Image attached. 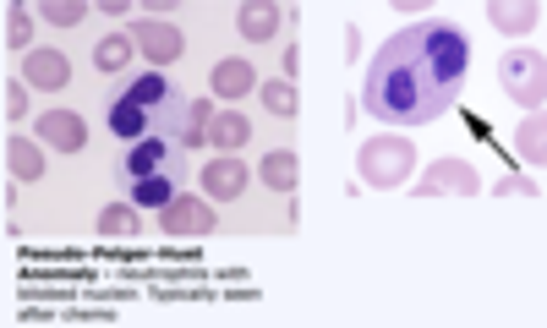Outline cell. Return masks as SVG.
<instances>
[{"label": "cell", "mask_w": 547, "mask_h": 328, "mask_svg": "<svg viewBox=\"0 0 547 328\" xmlns=\"http://www.w3.org/2000/svg\"><path fill=\"white\" fill-rule=\"evenodd\" d=\"M465 88V33L455 22H411L367 66V110L394 126H422L449 115Z\"/></svg>", "instance_id": "6da1fadb"}, {"label": "cell", "mask_w": 547, "mask_h": 328, "mask_svg": "<svg viewBox=\"0 0 547 328\" xmlns=\"http://www.w3.org/2000/svg\"><path fill=\"white\" fill-rule=\"evenodd\" d=\"M186 148L176 143V137H165V132H154V137H137V143H126L121 148V159H115V181L121 186H132V181H148V175H165V170H176Z\"/></svg>", "instance_id": "7a4b0ae2"}, {"label": "cell", "mask_w": 547, "mask_h": 328, "mask_svg": "<svg viewBox=\"0 0 547 328\" xmlns=\"http://www.w3.org/2000/svg\"><path fill=\"white\" fill-rule=\"evenodd\" d=\"M104 121H110V132L121 137V143H137V137H154L159 132V115L148 110V104H137L121 82L104 93Z\"/></svg>", "instance_id": "3957f363"}, {"label": "cell", "mask_w": 547, "mask_h": 328, "mask_svg": "<svg viewBox=\"0 0 547 328\" xmlns=\"http://www.w3.org/2000/svg\"><path fill=\"white\" fill-rule=\"evenodd\" d=\"M411 164H416V154H411V143H400V137H378V143L362 148V175L378 181V186H394Z\"/></svg>", "instance_id": "277c9868"}, {"label": "cell", "mask_w": 547, "mask_h": 328, "mask_svg": "<svg viewBox=\"0 0 547 328\" xmlns=\"http://www.w3.org/2000/svg\"><path fill=\"white\" fill-rule=\"evenodd\" d=\"M203 186L214 203H230V197H241V186H247V164L236 154H219L214 164H203Z\"/></svg>", "instance_id": "5b68a950"}, {"label": "cell", "mask_w": 547, "mask_h": 328, "mask_svg": "<svg viewBox=\"0 0 547 328\" xmlns=\"http://www.w3.org/2000/svg\"><path fill=\"white\" fill-rule=\"evenodd\" d=\"M504 72H509V93L515 99L542 104V55H509Z\"/></svg>", "instance_id": "8992f818"}, {"label": "cell", "mask_w": 547, "mask_h": 328, "mask_svg": "<svg viewBox=\"0 0 547 328\" xmlns=\"http://www.w3.org/2000/svg\"><path fill=\"white\" fill-rule=\"evenodd\" d=\"M22 77H28L33 88H66V82H72V66H66L61 50H33L28 66H22Z\"/></svg>", "instance_id": "52a82bcc"}, {"label": "cell", "mask_w": 547, "mask_h": 328, "mask_svg": "<svg viewBox=\"0 0 547 328\" xmlns=\"http://www.w3.org/2000/svg\"><path fill=\"white\" fill-rule=\"evenodd\" d=\"M126 192V203L132 208H170L176 203V175H148V181H132V186H121Z\"/></svg>", "instance_id": "ba28073f"}, {"label": "cell", "mask_w": 547, "mask_h": 328, "mask_svg": "<svg viewBox=\"0 0 547 328\" xmlns=\"http://www.w3.org/2000/svg\"><path fill=\"white\" fill-rule=\"evenodd\" d=\"M165 230L170 236H186V230H214V208H203V203H192V197H176V203L165 208Z\"/></svg>", "instance_id": "9c48e42d"}, {"label": "cell", "mask_w": 547, "mask_h": 328, "mask_svg": "<svg viewBox=\"0 0 547 328\" xmlns=\"http://www.w3.org/2000/svg\"><path fill=\"white\" fill-rule=\"evenodd\" d=\"M132 39L143 44L154 61H176V55H181V33L165 28V22H143V28H132Z\"/></svg>", "instance_id": "30bf717a"}, {"label": "cell", "mask_w": 547, "mask_h": 328, "mask_svg": "<svg viewBox=\"0 0 547 328\" xmlns=\"http://www.w3.org/2000/svg\"><path fill=\"white\" fill-rule=\"evenodd\" d=\"M39 137H44V143H55V148H83V121H77L72 110H50L39 121Z\"/></svg>", "instance_id": "8fae6325"}, {"label": "cell", "mask_w": 547, "mask_h": 328, "mask_svg": "<svg viewBox=\"0 0 547 328\" xmlns=\"http://www.w3.org/2000/svg\"><path fill=\"white\" fill-rule=\"evenodd\" d=\"M247 132H252V126H247V121H241V115H236V110H230V115H219V121H214V126H208V143H214V148H219V154H236V148H241V143H247Z\"/></svg>", "instance_id": "7c38bea8"}, {"label": "cell", "mask_w": 547, "mask_h": 328, "mask_svg": "<svg viewBox=\"0 0 547 328\" xmlns=\"http://www.w3.org/2000/svg\"><path fill=\"white\" fill-rule=\"evenodd\" d=\"M252 88V66L247 61H219L214 66V93L219 99H236V93Z\"/></svg>", "instance_id": "4fadbf2b"}, {"label": "cell", "mask_w": 547, "mask_h": 328, "mask_svg": "<svg viewBox=\"0 0 547 328\" xmlns=\"http://www.w3.org/2000/svg\"><path fill=\"white\" fill-rule=\"evenodd\" d=\"M132 33H115V39H104L99 50H93V66L99 72H126V61H132Z\"/></svg>", "instance_id": "5bb4252c"}, {"label": "cell", "mask_w": 547, "mask_h": 328, "mask_svg": "<svg viewBox=\"0 0 547 328\" xmlns=\"http://www.w3.org/2000/svg\"><path fill=\"white\" fill-rule=\"evenodd\" d=\"M263 181L279 186V192H290V186H296V154H290V148L269 154V159H263Z\"/></svg>", "instance_id": "9a60e30c"}, {"label": "cell", "mask_w": 547, "mask_h": 328, "mask_svg": "<svg viewBox=\"0 0 547 328\" xmlns=\"http://www.w3.org/2000/svg\"><path fill=\"white\" fill-rule=\"evenodd\" d=\"M6 164L22 175V181H33V175L44 170V164H39V148H33V143H17V137L6 143Z\"/></svg>", "instance_id": "2e32d148"}, {"label": "cell", "mask_w": 547, "mask_h": 328, "mask_svg": "<svg viewBox=\"0 0 547 328\" xmlns=\"http://www.w3.org/2000/svg\"><path fill=\"white\" fill-rule=\"evenodd\" d=\"M274 11H263V6H247L241 11V33H247V39H274Z\"/></svg>", "instance_id": "e0dca14e"}, {"label": "cell", "mask_w": 547, "mask_h": 328, "mask_svg": "<svg viewBox=\"0 0 547 328\" xmlns=\"http://www.w3.org/2000/svg\"><path fill=\"white\" fill-rule=\"evenodd\" d=\"M263 104H269L274 115H296V88H290V82H269V88H263Z\"/></svg>", "instance_id": "ac0fdd59"}, {"label": "cell", "mask_w": 547, "mask_h": 328, "mask_svg": "<svg viewBox=\"0 0 547 328\" xmlns=\"http://www.w3.org/2000/svg\"><path fill=\"white\" fill-rule=\"evenodd\" d=\"M99 230L126 236V230H137V214H132V208H110V214H99Z\"/></svg>", "instance_id": "d6986e66"}, {"label": "cell", "mask_w": 547, "mask_h": 328, "mask_svg": "<svg viewBox=\"0 0 547 328\" xmlns=\"http://www.w3.org/2000/svg\"><path fill=\"white\" fill-rule=\"evenodd\" d=\"M6 44H28V17L22 11H6Z\"/></svg>", "instance_id": "ffe728a7"}, {"label": "cell", "mask_w": 547, "mask_h": 328, "mask_svg": "<svg viewBox=\"0 0 547 328\" xmlns=\"http://www.w3.org/2000/svg\"><path fill=\"white\" fill-rule=\"evenodd\" d=\"M44 17H50V22H77V17H83V6H44Z\"/></svg>", "instance_id": "44dd1931"}, {"label": "cell", "mask_w": 547, "mask_h": 328, "mask_svg": "<svg viewBox=\"0 0 547 328\" xmlns=\"http://www.w3.org/2000/svg\"><path fill=\"white\" fill-rule=\"evenodd\" d=\"M22 104H28V93H22V88H6V115H11V121L22 115Z\"/></svg>", "instance_id": "7402d4cb"}, {"label": "cell", "mask_w": 547, "mask_h": 328, "mask_svg": "<svg viewBox=\"0 0 547 328\" xmlns=\"http://www.w3.org/2000/svg\"><path fill=\"white\" fill-rule=\"evenodd\" d=\"M520 148H526V154H542V137H537V126H526V132H520Z\"/></svg>", "instance_id": "603a6c76"}]
</instances>
